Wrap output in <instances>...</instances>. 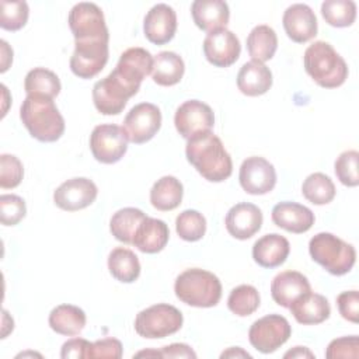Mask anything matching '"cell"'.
<instances>
[{
    "label": "cell",
    "instance_id": "cell-45",
    "mask_svg": "<svg viewBox=\"0 0 359 359\" xmlns=\"http://www.w3.org/2000/svg\"><path fill=\"white\" fill-rule=\"evenodd\" d=\"M337 306L339 310V314L351 321L358 323L359 321V293L358 290H348L342 292L337 297Z\"/></svg>",
    "mask_w": 359,
    "mask_h": 359
},
{
    "label": "cell",
    "instance_id": "cell-32",
    "mask_svg": "<svg viewBox=\"0 0 359 359\" xmlns=\"http://www.w3.org/2000/svg\"><path fill=\"white\" fill-rule=\"evenodd\" d=\"M278 49V36L269 25H257L247 36V50L252 60L266 62L273 57Z\"/></svg>",
    "mask_w": 359,
    "mask_h": 359
},
{
    "label": "cell",
    "instance_id": "cell-43",
    "mask_svg": "<svg viewBox=\"0 0 359 359\" xmlns=\"http://www.w3.org/2000/svg\"><path fill=\"white\" fill-rule=\"evenodd\" d=\"M359 356V339L356 335L341 337L332 339L325 351V358L338 359V358H351L356 359Z\"/></svg>",
    "mask_w": 359,
    "mask_h": 359
},
{
    "label": "cell",
    "instance_id": "cell-3",
    "mask_svg": "<svg viewBox=\"0 0 359 359\" xmlns=\"http://www.w3.org/2000/svg\"><path fill=\"white\" fill-rule=\"evenodd\" d=\"M307 74L324 88H337L348 77V66L344 57L325 41L313 42L303 55Z\"/></svg>",
    "mask_w": 359,
    "mask_h": 359
},
{
    "label": "cell",
    "instance_id": "cell-42",
    "mask_svg": "<svg viewBox=\"0 0 359 359\" xmlns=\"http://www.w3.org/2000/svg\"><path fill=\"white\" fill-rule=\"evenodd\" d=\"M24 177V167L18 157L13 154L0 156V187L3 189L15 188Z\"/></svg>",
    "mask_w": 359,
    "mask_h": 359
},
{
    "label": "cell",
    "instance_id": "cell-2",
    "mask_svg": "<svg viewBox=\"0 0 359 359\" xmlns=\"http://www.w3.org/2000/svg\"><path fill=\"white\" fill-rule=\"evenodd\" d=\"M20 118L29 135L39 142H56L65 132L62 114L53 98L45 95H27L20 108Z\"/></svg>",
    "mask_w": 359,
    "mask_h": 359
},
{
    "label": "cell",
    "instance_id": "cell-9",
    "mask_svg": "<svg viewBox=\"0 0 359 359\" xmlns=\"http://www.w3.org/2000/svg\"><path fill=\"white\" fill-rule=\"evenodd\" d=\"M128 142L123 128L115 123H102L95 126L90 135V150L97 161L114 164L125 156Z\"/></svg>",
    "mask_w": 359,
    "mask_h": 359
},
{
    "label": "cell",
    "instance_id": "cell-30",
    "mask_svg": "<svg viewBox=\"0 0 359 359\" xmlns=\"http://www.w3.org/2000/svg\"><path fill=\"white\" fill-rule=\"evenodd\" d=\"M184 195V187L172 175H164L157 180L150 189V202L153 208L161 212L174 210L180 206Z\"/></svg>",
    "mask_w": 359,
    "mask_h": 359
},
{
    "label": "cell",
    "instance_id": "cell-39",
    "mask_svg": "<svg viewBox=\"0 0 359 359\" xmlns=\"http://www.w3.org/2000/svg\"><path fill=\"white\" fill-rule=\"evenodd\" d=\"M1 7V17H0V27L7 31H18L21 29L29 15V8L25 1H7L3 0L0 3Z\"/></svg>",
    "mask_w": 359,
    "mask_h": 359
},
{
    "label": "cell",
    "instance_id": "cell-12",
    "mask_svg": "<svg viewBox=\"0 0 359 359\" xmlns=\"http://www.w3.org/2000/svg\"><path fill=\"white\" fill-rule=\"evenodd\" d=\"M174 125L178 133L188 140L199 133L212 130L215 115L208 104L198 100H189L177 108Z\"/></svg>",
    "mask_w": 359,
    "mask_h": 359
},
{
    "label": "cell",
    "instance_id": "cell-17",
    "mask_svg": "<svg viewBox=\"0 0 359 359\" xmlns=\"http://www.w3.org/2000/svg\"><path fill=\"white\" fill-rule=\"evenodd\" d=\"M241 45L236 34L222 28L209 32L203 41V55L216 67H229L238 59Z\"/></svg>",
    "mask_w": 359,
    "mask_h": 359
},
{
    "label": "cell",
    "instance_id": "cell-10",
    "mask_svg": "<svg viewBox=\"0 0 359 359\" xmlns=\"http://www.w3.org/2000/svg\"><path fill=\"white\" fill-rule=\"evenodd\" d=\"M161 126V111L151 102H140L130 108L123 119V130L129 142L142 144L154 137Z\"/></svg>",
    "mask_w": 359,
    "mask_h": 359
},
{
    "label": "cell",
    "instance_id": "cell-13",
    "mask_svg": "<svg viewBox=\"0 0 359 359\" xmlns=\"http://www.w3.org/2000/svg\"><path fill=\"white\" fill-rule=\"evenodd\" d=\"M108 56V41L74 42L70 70L79 79H93L105 67Z\"/></svg>",
    "mask_w": 359,
    "mask_h": 359
},
{
    "label": "cell",
    "instance_id": "cell-36",
    "mask_svg": "<svg viewBox=\"0 0 359 359\" xmlns=\"http://www.w3.org/2000/svg\"><path fill=\"white\" fill-rule=\"evenodd\" d=\"M321 15L331 27H349L356 18V4L352 0H325L321 4Z\"/></svg>",
    "mask_w": 359,
    "mask_h": 359
},
{
    "label": "cell",
    "instance_id": "cell-1",
    "mask_svg": "<svg viewBox=\"0 0 359 359\" xmlns=\"http://www.w3.org/2000/svg\"><path fill=\"white\" fill-rule=\"evenodd\" d=\"M185 156L196 171L210 182H222L233 172L231 157L220 137L212 130L188 139Z\"/></svg>",
    "mask_w": 359,
    "mask_h": 359
},
{
    "label": "cell",
    "instance_id": "cell-4",
    "mask_svg": "<svg viewBox=\"0 0 359 359\" xmlns=\"http://www.w3.org/2000/svg\"><path fill=\"white\" fill-rule=\"evenodd\" d=\"M175 296L192 307H213L222 297L219 278L205 269L191 268L181 272L174 283Z\"/></svg>",
    "mask_w": 359,
    "mask_h": 359
},
{
    "label": "cell",
    "instance_id": "cell-26",
    "mask_svg": "<svg viewBox=\"0 0 359 359\" xmlns=\"http://www.w3.org/2000/svg\"><path fill=\"white\" fill-rule=\"evenodd\" d=\"M168 238L170 230L165 222L147 216L136 230L132 244L144 254H156L167 245Z\"/></svg>",
    "mask_w": 359,
    "mask_h": 359
},
{
    "label": "cell",
    "instance_id": "cell-18",
    "mask_svg": "<svg viewBox=\"0 0 359 359\" xmlns=\"http://www.w3.org/2000/svg\"><path fill=\"white\" fill-rule=\"evenodd\" d=\"M177 31V14L172 7L164 3L153 6L143 21L144 36L154 45L170 42Z\"/></svg>",
    "mask_w": 359,
    "mask_h": 359
},
{
    "label": "cell",
    "instance_id": "cell-33",
    "mask_svg": "<svg viewBox=\"0 0 359 359\" xmlns=\"http://www.w3.org/2000/svg\"><path fill=\"white\" fill-rule=\"evenodd\" d=\"M146 217L147 216L137 208L119 209L109 220V230L118 241L132 244L136 230Z\"/></svg>",
    "mask_w": 359,
    "mask_h": 359
},
{
    "label": "cell",
    "instance_id": "cell-11",
    "mask_svg": "<svg viewBox=\"0 0 359 359\" xmlns=\"http://www.w3.org/2000/svg\"><path fill=\"white\" fill-rule=\"evenodd\" d=\"M153 59L151 53L143 48H129L119 56V60L111 73L136 94L143 79L151 73Z\"/></svg>",
    "mask_w": 359,
    "mask_h": 359
},
{
    "label": "cell",
    "instance_id": "cell-50",
    "mask_svg": "<svg viewBox=\"0 0 359 359\" xmlns=\"http://www.w3.org/2000/svg\"><path fill=\"white\" fill-rule=\"evenodd\" d=\"M135 356H158V358H161V352L160 351H142V352H137Z\"/></svg>",
    "mask_w": 359,
    "mask_h": 359
},
{
    "label": "cell",
    "instance_id": "cell-28",
    "mask_svg": "<svg viewBox=\"0 0 359 359\" xmlns=\"http://www.w3.org/2000/svg\"><path fill=\"white\" fill-rule=\"evenodd\" d=\"M185 72L184 60L180 55L171 50H163L153 59L151 79L163 87H170L181 81Z\"/></svg>",
    "mask_w": 359,
    "mask_h": 359
},
{
    "label": "cell",
    "instance_id": "cell-40",
    "mask_svg": "<svg viewBox=\"0 0 359 359\" xmlns=\"http://www.w3.org/2000/svg\"><path fill=\"white\" fill-rule=\"evenodd\" d=\"M359 153L356 150H346L338 156L334 164L335 175L345 187H356L359 184L358 174Z\"/></svg>",
    "mask_w": 359,
    "mask_h": 359
},
{
    "label": "cell",
    "instance_id": "cell-14",
    "mask_svg": "<svg viewBox=\"0 0 359 359\" xmlns=\"http://www.w3.org/2000/svg\"><path fill=\"white\" fill-rule=\"evenodd\" d=\"M241 188L250 195H265L276 185L275 167L264 157L252 156L243 161L238 172Z\"/></svg>",
    "mask_w": 359,
    "mask_h": 359
},
{
    "label": "cell",
    "instance_id": "cell-15",
    "mask_svg": "<svg viewBox=\"0 0 359 359\" xmlns=\"http://www.w3.org/2000/svg\"><path fill=\"white\" fill-rule=\"evenodd\" d=\"M97 185L84 177H76L60 184L53 192V202L67 212L81 210L90 206L97 198Z\"/></svg>",
    "mask_w": 359,
    "mask_h": 359
},
{
    "label": "cell",
    "instance_id": "cell-46",
    "mask_svg": "<svg viewBox=\"0 0 359 359\" xmlns=\"http://www.w3.org/2000/svg\"><path fill=\"white\" fill-rule=\"evenodd\" d=\"M91 342H88L84 338H73L66 341L62 345L60 351V358L63 359H79V358H86L87 356V349Z\"/></svg>",
    "mask_w": 359,
    "mask_h": 359
},
{
    "label": "cell",
    "instance_id": "cell-44",
    "mask_svg": "<svg viewBox=\"0 0 359 359\" xmlns=\"http://www.w3.org/2000/svg\"><path fill=\"white\" fill-rule=\"evenodd\" d=\"M122 356V344L116 338H104L98 339L95 342H91L88 349H87V356L91 359H102V358H109V359H119Z\"/></svg>",
    "mask_w": 359,
    "mask_h": 359
},
{
    "label": "cell",
    "instance_id": "cell-29",
    "mask_svg": "<svg viewBox=\"0 0 359 359\" xmlns=\"http://www.w3.org/2000/svg\"><path fill=\"white\" fill-rule=\"evenodd\" d=\"M49 327L60 335L73 337L83 331L87 317L86 313L73 304H59L49 314Z\"/></svg>",
    "mask_w": 359,
    "mask_h": 359
},
{
    "label": "cell",
    "instance_id": "cell-35",
    "mask_svg": "<svg viewBox=\"0 0 359 359\" xmlns=\"http://www.w3.org/2000/svg\"><path fill=\"white\" fill-rule=\"evenodd\" d=\"M302 194L313 205H327L335 198V185L328 175L313 172L303 181Z\"/></svg>",
    "mask_w": 359,
    "mask_h": 359
},
{
    "label": "cell",
    "instance_id": "cell-5",
    "mask_svg": "<svg viewBox=\"0 0 359 359\" xmlns=\"http://www.w3.org/2000/svg\"><path fill=\"white\" fill-rule=\"evenodd\" d=\"M309 252L318 265L335 276L348 273L356 261L352 244L345 243L332 233H318L309 243Z\"/></svg>",
    "mask_w": 359,
    "mask_h": 359
},
{
    "label": "cell",
    "instance_id": "cell-19",
    "mask_svg": "<svg viewBox=\"0 0 359 359\" xmlns=\"http://www.w3.org/2000/svg\"><path fill=\"white\" fill-rule=\"evenodd\" d=\"M261 209L250 202H240L230 208L224 224L230 236L237 240L251 238L262 226Z\"/></svg>",
    "mask_w": 359,
    "mask_h": 359
},
{
    "label": "cell",
    "instance_id": "cell-25",
    "mask_svg": "<svg viewBox=\"0 0 359 359\" xmlns=\"http://www.w3.org/2000/svg\"><path fill=\"white\" fill-rule=\"evenodd\" d=\"M289 310L296 321L303 325L320 324L331 314V307L327 297L320 293H313L311 290L294 300Z\"/></svg>",
    "mask_w": 359,
    "mask_h": 359
},
{
    "label": "cell",
    "instance_id": "cell-22",
    "mask_svg": "<svg viewBox=\"0 0 359 359\" xmlns=\"http://www.w3.org/2000/svg\"><path fill=\"white\" fill-rule=\"evenodd\" d=\"M310 290L311 286L309 279L297 271H283L278 273L271 283V296L273 302L286 309Z\"/></svg>",
    "mask_w": 359,
    "mask_h": 359
},
{
    "label": "cell",
    "instance_id": "cell-49",
    "mask_svg": "<svg viewBox=\"0 0 359 359\" xmlns=\"http://www.w3.org/2000/svg\"><path fill=\"white\" fill-rule=\"evenodd\" d=\"M251 358V355L248 353V352H245V351H243L241 348H238V346H233V348H229L226 352H223L222 355H220V358Z\"/></svg>",
    "mask_w": 359,
    "mask_h": 359
},
{
    "label": "cell",
    "instance_id": "cell-7",
    "mask_svg": "<svg viewBox=\"0 0 359 359\" xmlns=\"http://www.w3.org/2000/svg\"><path fill=\"white\" fill-rule=\"evenodd\" d=\"M69 27L74 42L108 41L109 34L102 10L94 3H77L69 13Z\"/></svg>",
    "mask_w": 359,
    "mask_h": 359
},
{
    "label": "cell",
    "instance_id": "cell-27",
    "mask_svg": "<svg viewBox=\"0 0 359 359\" xmlns=\"http://www.w3.org/2000/svg\"><path fill=\"white\" fill-rule=\"evenodd\" d=\"M272 86V73L269 67L257 60L244 63L237 74L238 90L248 97L265 94Z\"/></svg>",
    "mask_w": 359,
    "mask_h": 359
},
{
    "label": "cell",
    "instance_id": "cell-24",
    "mask_svg": "<svg viewBox=\"0 0 359 359\" xmlns=\"http://www.w3.org/2000/svg\"><path fill=\"white\" fill-rule=\"evenodd\" d=\"M290 252L287 238L278 233L265 234L252 245V258L262 268H276L282 265Z\"/></svg>",
    "mask_w": 359,
    "mask_h": 359
},
{
    "label": "cell",
    "instance_id": "cell-31",
    "mask_svg": "<svg viewBox=\"0 0 359 359\" xmlns=\"http://www.w3.org/2000/svg\"><path fill=\"white\" fill-rule=\"evenodd\" d=\"M108 269L116 280L132 283L140 275V262L132 250L116 247L108 255Z\"/></svg>",
    "mask_w": 359,
    "mask_h": 359
},
{
    "label": "cell",
    "instance_id": "cell-38",
    "mask_svg": "<svg viewBox=\"0 0 359 359\" xmlns=\"http://www.w3.org/2000/svg\"><path fill=\"white\" fill-rule=\"evenodd\" d=\"M177 234L185 241H198L205 236L206 219L202 213L194 209L181 212L175 219Z\"/></svg>",
    "mask_w": 359,
    "mask_h": 359
},
{
    "label": "cell",
    "instance_id": "cell-6",
    "mask_svg": "<svg viewBox=\"0 0 359 359\" xmlns=\"http://www.w3.org/2000/svg\"><path fill=\"white\" fill-rule=\"evenodd\" d=\"M182 323L184 317L177 307L158 303L139 311L135 318V331L147 339L165 338L180 331Z\"/></svg>",
    "mask_w": 359,
    "mask_h": 359
},
{
    "label": "cell",
    "instance_id": "cell-41",
    "mask_svg": "<svg viewBox=\"0 0 359 359\" xmlns=\"http://www.w3.org/2000/svg\"><path fill=\"white\" fill-rule=\"evenodd\" d=\"M27 213L25 201L13 194H6L0 196V220L4 226L18 224Z\"/></svg>",
    "mask_w": 359,
    "mask_h": 359
},
{
    "label": "cell",
    "instance_id": "cell-37",
    "mask_svg": "<svg viewBox=\"0 0 359 359\" xmlns=\"http://www.w3.org/2000/svg\"><path fill=\"white\" fill-rule=\"evenodd\" d=\"M259 293L254 286L240 285L230 292L227 307L233 314L238 317H247L259 307Z\"/></svg>",
    "mask_w": 359,
    "mask_h": 359
},
{
    "label": "cell",
    "instance_id": "cell-16",
    "mask_svg": "<svg viewBox=\"0 0 359 359\" xmlns=\"http://www.w3.org/2000/svg\"><path fill=\"white\" fill-rule=\"evenodd\" d=\"M135 94L126 88L112 73L98 80L93 87V101L102 115H118L123 111L128 100Z\"/></svg>",
    "mask_w": 359,
    "mask_h": 359
},
{
    "label": "cell",
    "instance_id": "cell-20",
    "mask_svg": "<svg viewBox=\"0 0 359 359\" xmlns=\"http://www.w3.org/2000/svg\"><path fill=\"white\" fill-rule=\"evenodd\" d=\"M282 24L287 36L297 43H304L317 35V18L314 11L303 3L289 6L282 18Z\"/></svg>",
    "mask_w": 359,
    "mask_h": 359
},
{
    "label": "cell",
    "instance_id": "cell-47",
    "mask_svg": "<svg viewBox=\"0 0 359 359\" xmlns=\"http://www.w3.org/2000/svg\"><path fill=\"white\" fill-rule=\"evenodd\" d=\"M161 358H196V353L187 344H171L160 349Z\"/></svg>",
    "mask_w": 359,
    "mask_h": 359
},
{
    "label": "cell",
    "instance_id": "cell-21",
    "mask_svg": "<svg viewBox=\"0 0 359 359\" xmlns=\"http://www.w3.org/2000/svg\"><path fill=\"white\" fill-rule=\"evenodd\" d=\"M271 217L278 227L294 234L309 231L316 220L314 213L307 206L287 201L275 205Z\"/></svg>",
    "mask_w": 359,
    "mask_h": 359
},
{
    "label": "cell",
    "instance_id": "cell-34",
    "mask_svg": "<svg viewBox=\"0 0 359 359\" xmlns=\"http://www.w3.org/2000/svg\"><path fill=\"white\" fill-rule=\"evenodd\" d=\"M24 90L27 95H45L55 98L60 90L62 84L56 73L45 67H35L29 70L24 80Z\"/></svg>",
    "mask_w": 359,
    "mask_h": 359
},
{
    "label": "cell",
    "instance_id": "cell-8",
    "mask_svg": "<svg viewBox=\"0 0 359 359\" xmlns=\"http://www.w3.org/2000/svg\"><path fill=\"white\" fill-rule=\"evenodd\" d=\"M289 321L279 314H268L252 323L248 331L250 344L261 353H272L290 337Z\"/></svg>",
    "mask_w": 359,
    "mask_h": 359
},
{
    "label": "cell",
    "instance_id": "cell-23",
    "mask_svg": "<svg viewBox=\"0 0 359 359\" xmlns=\"http://www.w3.org/2000/svg\"><path fill=\"white\" fill-rule=\"evenodd\" d=\"M191 14L196 27L208 34L226 28L230 18L229 4L223 0H195Z\"/></svg>",
    "mask_w": 359,
    "mask_h": 359
},
{
    "label": "cell",
    "instance_id": "cell-48",
    "mask_svg": "<svg viewBox=\"0 0 359 359\" xmlns=\"http://www.w3.org/2000/svg\"><path fill=\"white\" fill-rule=\"evenodd\" d=\"M285 358H314V353L306 346H294L285 353Z\"/></svg>",
    "mask_w": 359,
    "mask_h": 359
}]
</instances>
